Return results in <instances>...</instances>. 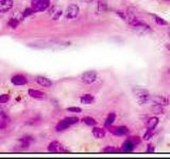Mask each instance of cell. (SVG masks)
Here are the masks:
<instances>
[{"instance_id":"1","label":"cell","mask_w":170,"mask_h":159,"mask_svg":"<svg viewBox=\"0 0 170 159\" xmlns=\"http://www.w3.org/2000/svg\"><path fill=\"white\" fill-rule=\"evenodd\" d=\"M133 93L135 94L137 102L139 103V105H144L146 103H148L151 100V96L146 89L143 88H134L133 89Z\"/></svg>"},{"instance_id":"2","label":"cell","mask_w":170,"mask_h":159,"mask_svg":"<svg viewBox=\"0 0 170 159\" xmlns=\"http://www.w3.org/2000/svg\"><path fill=\"white\" fill-rule=\"evenodd\" d=\"M98 78V74L96 71L91 70V71H86L80 76L81 82H83L84 84H92L94 82H96V80Z\"/></svg>"},{"instance_id":"3","label":"cell","mask_w":170,"mask_h":159,"mask_svg":"<svg viewBox=\"0 0 170 159\" xmlns=\"http://www.w3.org/2000/svg\"><path fill=\"white\" fill-rule=\"evenodd\" d=\"M50 1L49 0H32V7L35 12L45 11L49 7Z\"/></svg>"},{"instance_id":"4","label":"cell","mask_w":170,"mask_h":159,"mask_svg":"<svg viewBox=\"0 0 170 159\" xmlns=\"http://www.w3.org/2000/svg\"><path fill=\"white\" fill-rule=\"evenodd\" d=\"M80 9L77 4H70L65 11V17L67 19H73L79 15Z\"/></svg>"},{"instance_id":"5","label":"cell","mask_w":170,"mask_h":159,"mask_svg":"<svg viewBox=\"0 0 170 159\" xmlns=\"http://www.w3.org/2000/svg\"><path fill=\"white\" fill-rule=\"evenodd\" d=\"M109 132L111 134L115 135V136H125L129 134V129L127 126H116V127H113L112 125L107 127Z\"/></svg>"},{"instance_id":"6","label":"cell","mask_w":170,"mask_h":159,"mask_svg":"<svg viewBox=\"0 0 170 159\" xmlns=\"http://www.w3.org/2000/svg\"><path fill=\"white\" fill-rule=\"evenodd\" d=\"M48 151L50 153H66L67 151L64 148L63 145L58 141H53L48 145Z\"/></svg>"},{"instance_id":"7","label":"cell","mask_w":170,"mask_h":159,"mask_svg":"<svg viewBox=\"0 0 170 159\" xmlns=\"http://www.w3.org/2000/svg\"><path fill=\"white\" fill-rule=\"evenodd\" d=\"M13 0H0V13H7L13 9Z\"/></svg>"},{"instance_id":"8","label":"cell","mask_w":170,"mask_h":159,"mask_svg":"<svg viewBox=\"0 0 170 159\" xmlns=\"http://www.w3.org/2000/svg\"><path fill=\"white\" fill-rule=\"evenodd\" d=\"M11 81H12V83L16 86H22L28 83L27 78H26L25 75H22V74H15V75L11 79Z\"/></svg>"},{"instance_id":"9","label":"cell","mask_w":170,"mask_h":159,"mask_svg":"<svg viewBox=\"0 0 170 159\" xmlns=\"http://www.w3.org/2000/svg\"><path fill=\"white\" fill-rule=\"evenodd\" d=\"M151 101L153 102V104H158L162 106H167L169 105V101L167 98H165L163 96H155L153 98H151Z\"/></svg>"},{"instance_id":"10","label":"cell","mask_w":170,"mask_h":159,"mask_svg":"<svg viewBox=\"0 0 170 159\" xmlns=\"http://www.w3.org/2000/svg\"><path fill=\"white\" fill-rule=\"evenodd\" d=\"M134 148H135V145H134L129 139H127V140L125 141V142L122 143L120 152H122V153H131V152H133Z\"/></svg>"},{"instance_id":"11","label":"cell","mask_w":170,"mask_h":159,"mask_svg":"<svg viewBox=\"0 0 170 159\" xmlns=\"http://www.w3.org/2000/svg\"><path fill=\"white\" fill-rule=\"evenodd\" d=\"M28 93H29V96L33 99H44L46 97V94L44 93L43 91L36 90V89H29Z\"/></svg>"},{"instance_id":"12","label":"cell","mask_w":170,"mask_h":159,"mask_svg":"<svg viewBox=\"0 0 170 159\" xmlns=\"http://www.w3.org/2000/svg\"><path fill=\"white\" fill-rule=\"evenodd\" d=\"M36 82L38 84H40V86L43 87H47V88H49V87H51V85H52V82L50 81L49 79L45 78V76H37L36 78Z\"/></svg>"},{"instance_id":"13","label":"cell","mask_w":170,"mask_h":159,"mask_svg":"<svg viewBox=\"0 0 170 159\" xmlns=\"http://www.w3.org/2000/svg\"><path fill=\"white\" fill-rule=\"evenodd\" d=\"M158 121H159V120H158V117H151V118H149V119L147 120L146 125H147V127H148V129H154L156 126H158Z\"/></svg>"},{"instance_id":"14","label":"cell","mask_w":170,"mask_h":159,"mask_svg":"<svg viewBox=\"0 0 170 159\" xmlns=\"http://www.w3.org/2000/svg\"><path fill=\"white\" fill-rule=\"evenodd\" d=\"M92 135L97 139H102L105 136V130L103 129H101V127H94L92 129Z\"/></svg>"},{"instance_id":"15","label":"cell","mask_w":170,"mask_h":159,"mask_svg":"<svg viewBox=\"0 0 170 159\" xmlns=\"http://www.w3.org/2000/svg\"><path fill=\"white\" fill-rule=\"evenodd\" d=\"M80 101H81L82 104L88 105V104L94 103L95 98H94V96H92V94H83V96L80 98Z\"/></svg>"},{"instance_id":"16","label":"cell","mask_w":170,"mask_h":159,"mask_svg":"<svg viewBox=\"0 0 170 159\" xmlns=\"http://www.w3.org/2000/svg\"><path fill=\"white\" fill-rule=\"evenodd\" d=\"M70 126V125L67 123L65 120H61V121H59V123L56 124V126H55V130L56 132H64V130H66L68 127Z\"/></svg>"},{"instance_id":"17","label":"cell","mask_w":170,"mask_h":159,"mask_svg":"<svg viewBox=\"0 0 170 159\" xmlns=\"http://www.w3.org/2000/svg\"><path fill=\"white\" fill-rule=\"evenodd\" d=\"M116 120V114L115 112H111V114L107 115L106 119H105V122H104V126L105 127H109L111 125L114 123V121Z\"/></svg>"},{"instance_id":"18","label":"cell","mask_w":170,"mask_h":159,"mask_svg":"<svg viewBox=\"0 0 170 159\" xmlns=\"http://www.w3.org/2000/svg\"><path fill=\"white\" fill-rule=\"evenodd\" d=\"M82 122L86 124L87 126H96L97 125V121L92 117H84L82 119Z\"/></svg>"},{"instance_id":"19","label":"cell","mask_w":170,"mask_h":159,"mask_svg":"<svg viewBox=\"0 0 170 159\" xmlns=\"http://www.w3.org/2000/svg\"><path fill=\"white\" fill-rule=\"evenodd\" d=\"M153 18H154V21H155L158 25H168V22H167L164 18L158 16V15H153Z\"/></svg>"},{"instance_id":"20","label":"cell","mask_w":170,"mask_h":159,"mask_svg":"<svg viewBox=\"0 0 170 159\" xmlns=\"http://www.w3.org/2000/svg\"><path fill=\"white\" fill-rule=\"evenodd\" d=\"M51 15H52V18L53 19L58 20L61 17V15H62V10L59 9V7H54V9L52 10V13H51Z\"/></svg>"},{"instance_id":"21","label":"cell","mask_w":170,"mask_h":159,"mask_svg":"<svg viewBox=\"0 0 170 159\" xmlns=\"http://www.w3.org/2000/svg\"><path fill=\"white\" fill-rule=\"evenodd\" d=\"M64 120H65V121H66L67 123H68V124L70 125V126H71V125L77 124V123H78V122L80 121L78 117H66Z\"/></svg>"},{"instance_id":"22","label":"cell","mask_w":170,"mask_h":159,"mask_svg":"<svg viewBox=\"0 0 170 159\" xmlns=\"http://www.w3.org/2000/svg\"><path fill=\"white\" fill-rule=\"evenodd\" d=\"M33 141V139L31 137H24L20 139V142L22 143V147L24 148H28L31 144V142Z\"/></svg>"},{"instance_id":"23","label":"cell","mask_w":170,"mask_h":159,"mask_svg":"<svg viewBox=\"0 0 170 159\" xmlns=\"http://www.w3.org/2000/svg\"><path fill=\"white\" fill-rule=\"evenodd\" d=\"M163 107L162 105H158V104H154L153 106H152V111H153V114L158 115V114H163Z\"/></svg>"},{"instance_id":"24","label":"cell","mask_w":170,"mask_h":159,"mask_svg":"<svg viewBox=\"0 0 170 159\" xmlns=\"http://www.w3.org/2000/svg\"><path fill=\"white\" fill-rule=\"evenodd\" d=\"M128 139L130 140L131 142H132L133 144L135 145V147H136V145H138L141 142V138L138 137V136H130V137H129Z\"/></svg>"},{"instance_id":"25","label":"cell","mask_w":170,"mask_h":159,"mask_svg":"<svg viewBox=\"0 0 170 159\" xmlns=\"http://www.w3.org/2000/svg\"><path fill=\"white\" fill-rule=\"evenodd\" d=\"M116 14H117L118 16H119L122 20H125V21H127V22H128L129 16H128V13H127V12L121 11V10H118V11H116Z\"/></svg>"},{"instance_id":"26","label":"cell","mask_w":170,"mask_h":159,"mask_svg":"<svg viewBox=\"0 0 170 159\" xmlns=\"http://www.w3.org/2000/svg\"><path fill=\"white\" fill-rule=\"evenodd\" d=\"M153 135H154V129H148V130H147L145 133V135H144V140L149 141L152 137H153Z\"/></svg>"},{"instance_id":"27","label":"cell","mask_w":170,"mask_h":159,"mask_svg":"<svg viewBox=\"0 0 170 159\" xmlns=\"http://www.w3.org/2000/svg\"><path fill=\"white\" fill-rule=\"evenodd\" d=\"M103 153H118L120 152L119 150H117L115 147H112V145H109V147H105L103 150H102Z\"/></svg>"},{"instance_id":"28","label":"cell","mask_w":170,"mask_h":159,"mask_svg":"<svg viewBox=\"0 0 170 159\" xmlns=\"http://www.w3.org/2000/svg\"><path fill=\"white\" fill-rule=\"evenodd\" d=\"M98 11L100 13H103V12L107 11V6L105 4V2H103V1L98 2Z\"/></svg>"},{"instance_id":"29","label":"cell","mask_w":170,"mask_h":159,"mask_svg":"<svg viewBox=\"0 0 170 159\" xmlns=\"http://www.w3.org/2000/svg\"><path fill=\"white\" fill-rule=\"evenodd\" d=\"M34 12L35 11L33 10V7H27V9H25V11L22 12V15H24V17H27V16H30V15H32Z\"/></svg>"},{"instance_id":"30","label":"cell","mask_w":170,"mask_h":159,"mask_svg":"<svg viewBox=\"0 0 170 159\" xmlns=\"http://www.w3.org/2000/svg\"><path fill=\"white\" fill-rule=\"evenodd\" d=\"M19 25V21L17 20L16 18H12V19H10V21H9V25L11 28H13V29H15V28H17V25Z\"/></svg>"},{"instance_id":"31","label":"cell","mask_w":170,"mask_h":159,"mask_svg":"<svg viewBox=\"0 0 170 159\" xmlns=\"http://www.w3.org/2000/svg\"><path fill=\"white\" fill-rule=\"evenodd\" d=\"M9 101H10L9 94H1V96H0V104L7 103Z\"/></svg>"},{"instance_id":"32","label":"cell","mask_w":170,"mask_h":159,"mask_svg":"<svg viewBox=\"0 0 170 159\" xmlns=\"http://www.w3.org/2000/svg\"><path fill=\"white\" fill-rule=\"evenodd\" d=\"M67 111L74 112V114H80V112H82V109L80 108V107H68V108H67Z\"/></svg>"},{"instance_id":"33","label":"cell","mask_w":170,"mask_h":159,"mask_svg":"<svg viewBox=\"0 0 170 159\" xmlns=\"http://www.w3.org/2000/svg\"><path fill=\"white\" fill-rule=\"evenodd\" d=\"M154 151H155L154 145L152 144V143H149V144L147 145V153H154Z\"/></svg>"},{"instance_id":"34","label":"cell","mask_w":170,"mask_h":159,"mask_svg":"<svg viewBox=\"0 0 170 159\" xmlns=\"http://www.w3.org/2000/svg\"><path fill=\"white\" fill-rule=\"evenodd\" d=\"M7 127V121L4 119L0 120V129H4Z\"/></svg>"},{"instance_id":"35","label":"cell","mask_w":170,"mask_h":159,"mask_svg":"<svg viewBox=\"0 0 170 159\" xmlns=\"http://www.w3.org/2000/svg\"><path fill=\"white\" fill-rule=\"evenodd\" d=\"M81 1L86 2V3H89V2H92V1H94V0H81Z\"/></svg>"},{"instance_id":"36","label":"cell","mask_w":170,"mask_h":159,"mask_svg":"<svg viewBox=\"0 0 170 159\" xmlns=\"http://www.w3.org/2000/svg\"><path fill=\"white\" fill-rule=\"evenodd\" d=\"M168 35H169V38H170V28L168 29Z\"/></svg>"},{"instance_id":"37","label":"cell","mask_w":170,"mask_h":159,"mask_svg":"<svg viewBox=\"0 0 170 159\" xmlns=\"http://www.w3.org/2000/svg\"><path fill=\"white\" fill-rule=\"evenodd\" d=\"M167 49H168L170 51V46H167Z\"/></svg>"},{"instance_id":"38","label":"cell","mask_w":170,"mask_h":159,"mask_svg":"<svg viewBox=\"0 0 170 159\" xmlns=\"http://www.w3.org/2000/svg\"><path fill=\"white\" fill-rule=\"evenodd\" d=\"M169 73H170V69H169Z\"/></svg>"}]
</instances>
